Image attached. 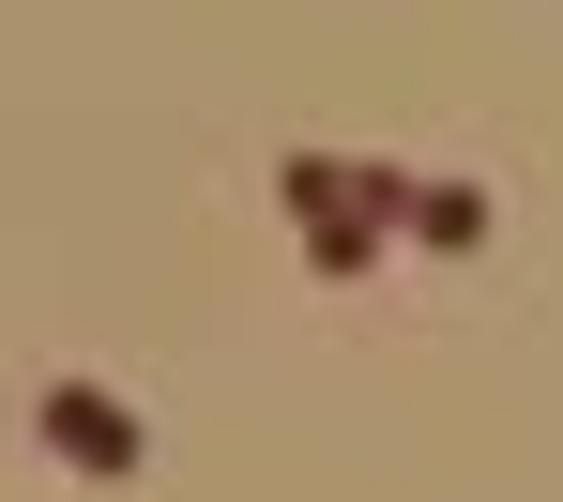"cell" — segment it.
Segmentation results:
<instances>
[{"label": "cell", "mask_w": 563, "mask_h": 502, "mask_svg": "<svg viewBox=\"0 0 563 502\" xmlns=\"http://www.w3.org/2000/svg\"><path fill=\"white\" fill-rule=\"evenodd\" d=\"M31 426H46V457H62V472H92V488H137V457H153L137 397H107V381H46Z\"/></svg>", "instance_id": "2"}, {"label": "cell", "mask_w": 563, "mask_h": 502, "mask_svg": "<svg viewBox=\"0 0 563 502\" xmlns=\"http://www.w3.org/2000/svg\"><path fill=\"white\" fill-rule=\"evenodd\" d=\"M411 244L472 259V244H487V183H442V168H427V183H411Z\"/></svg>", "instance_id": "3"}, {"label": "cell", "mask_w": 563, "mask_h": 502, "mask_svg": "<svg viewBox=\"0 0 563 502\" xmlns=\"http://www.w3.org/2000/svg\"><path fill=\"white\" fill-rule=\"evenodd\" d=\"M411 183L427 168H351V153H275V213L305 228V275L320 290H366L380 244L411 228Z\"/></svg>", "instance_id": "1"}]
</instances>
